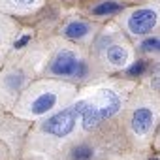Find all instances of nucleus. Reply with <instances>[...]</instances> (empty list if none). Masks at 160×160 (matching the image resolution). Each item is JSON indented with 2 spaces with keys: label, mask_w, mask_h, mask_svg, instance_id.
Returning <instances> with one entry per match:
<instances>
[{
  "label": "nucleus",
  "mask_w": 160,
  "mask_h": 160,
  "mask_svg": "<svg viewBox=\"0 0 160 160\" xmlns=\"http://www.w3.org/2000/svg\"><path fill=\"white\" fill-rule=\"evenodd\" d=\"M108 58H109L111 64L122 66V64L126 62V51H124L121 45H111V47L108 49Z\"/></svg>",
  "instance_id": "6e6552de"
},
{
  "label": "nucleus",
  "mask_w": 160,
  "mask_h": 160,
  "mask_svg": "<svg viewBox=\"0 0 160 160\" xmlns=\"http://www.w3.org/2000/svg\"><path fill=\"white\" fill-rule=\"evenodd\" d=\"M130 124H132V130H134L138 136L147 134V132L151 130V126H152V111L147 109V108L136 109L134 115H132V122H130Z\"/></svg>",
  "instance_id": "39448f33"
},
{
  "label": "nucleus",
  "mask_w": 160,
  "mask_h": 160,
  "mask_svg": "<svg viewBox=\"0 0 160 160\" xmlns=\"http://www.w3.org/2000/svg\"><path fill=\"white\" fill-rule=\"evenodd\" d=\"M122 8H121V4H117V2H102V4H98L94 10H92V13L94 15H109V13H117V12H121Z\"/></svg>",
  "instance_id": "1a4fd4ad"
},
{
  "label": "nucleus",
  "mask_w": 160,
  "mask_h": 160,
  "mask_svg": "<svg viewBox=\"0 0 160 160\" xmlns=\"http://www.w3.org/2000/svg\"><path fill=\"white\" fill-rule=\"evenodd\" d=\"M156 51H160V40H158V43H156Z\"/></svg>",
  "instance_id": "dca6fc26"
},
{
  "label": "nucleus",
  "mask_w": 160,
  "mask_h": 160,
  "mask_svg": "<svg viewBox=\"0 0 160 160\" xmlns=\"http://www.w3.org/2000/svg\"><path fill=\"white\" fill-rule=\"evenodd\" d=\"M19 2H27V0H19Z\"/></svg>",
  "instance_id": "f3484780"
},
{
  "label": "nucleus",
  "mask_w": 160,
  "mask_h": 160,
  "mask_svg": "<svg viewBox=\"0 0 160 160\" xmlns=\"http://www.w3.org/2000/svg\"><path fill=\"white\" fill-rule=\"evenodd\" d=\"M156 13L152 10H138L130 21H128V27L134 34H147L154 25H156Z\"/></svg>",
  "instance_id": "7ed1b4c3"
},
{
  "label": "nucleus",
  "mask_w": 160,
  "mask_h": 160,
  "mask_svg": "<svg viewBox=\"0 0 160 160\" xmlns=\"http://www.w3.org/2000/svg\"><path fill=\"white\" fill-rule=\"evenodd\" d=\"M152 160H160V158H152Z\"/></svg>",
  "instance_id": "a211bd4d"
},
{
  "label": "nucleus",
  "mask_w": 160,
  "mask_h": 160,
  "mask_svg": "<svg viewBox=\"0 0 160 160\" xmlns=\"http://www.w3.org/2000/svg\"><path fill=\"white\" fill-rule=\"evenodd\" d=\"M55 102H57V96L53 94V92H45V94H42V96H38L34 102H32V113L34 115H42V113H47L53 106H55Z\"/></svg>",
  "instance_id": "423d86ee"
},
{
  "label": "nucleus",
  "mask_w": 160,
  "mask_h": 160,
  "mask_svg": "<svg viewBox=\"0 0 160 160\" xmlns=\"http://www.w3.org/2000/svg\"><path fill=\"white\" fill-rule=\"evenodd\" d=\"M121 108V100L113 91H100L96 94L94 102H77L73 106L75 113H79L83 117V126L85 128H92L98 122H102L104 119L115 115Z\"/></svg>",
  "instance_id": "f257e3e1"
},
{
  "label": "nucleus",
  "mask_w": 160,
  "mask_h": 160,
  "mask_svg": "<svg viewBox=\"0 0 160 160\" xmlns=\"http://www.w3.org/2000/svg\"><path fill=\"white\" fill-rule=\"evenodd\" d=\"M77 68H79V70H75V73H77L79 77L87 73V64H85V62H77Z\"/></svg>",
  "instance_id": "ddd939ff"
},
{
  "label": "nucleus",
  "mask_w": 160,
  "mask_h": 160,
  "mask_svg": "<svg viewBox=\"0 0 160 160\" xmlns=\"http://www.w3.org/2000/svg\"><path fill=\"white\" fill-rule=\"evenodd\" d=\"M89 32V25L87 23H81V21H75V23H70L66 27V36L70 40H77V38H83L85 34Z\"/></svg>",
  "instance_id": "0eeeda50"
},
{
  "label": "nucleus",
  "mask_w": 160,
  "mask_h": 160,
  "mask_svg": "<svg viewBox=\"0 0 160 160\" xmlns=\"http://www.w3.org/2000/svg\"><path fill=\"white\" fill-rule=\"evenodd\" d=\"M28 40H30V36H23L21 40H17V42H15V49H21L23 45H27V43H28Z\"/></svg>",
  "instance_id": "4468645a"
},
{
  "label": "nucleus",
  "mask_w": 160,
  "mask_h": 160,
  "mask_svg": "<svg viewBox=\"0 0 160 160\" xmlns=\"http://www.w3.org/2000/svg\"><path fill=\"white\" fill-rule=\"evenodd\" d=\"M145 72V62H136V64H132L130 68H126V73L128 75H141Z\"/></svg>",
  "instance_id": "9b49d317"
},
{
  "label": "nucleus",
  "mask_w": 160,
  "mask_h": 160,
  "mask_svg": "<svg viewBox=\"0 0 160 160\" xmlns=\"http://www.w3.org/2000/svg\"><path fill=\"white\" fill-rule=\"evenodd\" d=\"M75 109H64V111H60V113H57V115H53V117H49L45 122H43V130L47 132V134H53V136H57V138H64V136H68L72 130H73V126H75Z\"/></svg>",
  "instance_id": "f03ea898"
},
{
  "label": "nucleus",
  "mask_w": 160,
  "mask_h": 160,
  "mask_svg": "<svg viewBox=\"0 0 160 160\" xmlns=\"http://www.w3.org/2000/svg\"><path fill=\"white\" fill-rule=\"evenodd\" d=\"M156 43H158V38H147L141 43V49L143 51H152V49H156Z\"/></svg>",
  "instance_id": "f8f14e48"
},
{
  "label": "nucleus",
  "mask_w": 160,
  "mask_h": 160,
  "mask_svg": "<svg viewBox=\"0 0 160 160\" xmlns=\"http://www.w3.org/2000/svg\"><path fill=\"white\" fill-rule=\"evenodd\" d=\"M92 147H89V145H79V147H75L73 149V152H72V156H73V160H89V158H92Z\"/></svg>",
  "instance_id": "9d476101"
},
{
  "label": "nucleus",
  "mask_w": 160,
  "mask_h": 160,
  "mask_svg": "<svg viewBox=\"0 0 160 160\" xmlns=\"http://www.w3.org/2000/svg\"><path fill=\"white\" fill-rule=\"evenodd\" d=\"M75 68H77V58L72 51H60L51 64V72L57 75H72L75 73Z\"/></svg>",
  "instance_id": "20e7f679"
},
{
  "label": "nucleus",
  "mask_w": 160,
  "mask_h": 160,
  "mask_svg": "<svg viewBox=\"0 0 160 160\" xmlns=\"http://www.w3.org/2000/svg\"><path fill=\"white\" fill-rule=\"evenodd\" d=\"M152 83H154V87L158 89V87H160V79H154V81H152Z\"/></svg>",
  "instance_id": "2eb2a0df"
}]
</instances>
